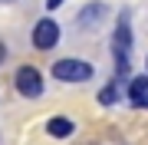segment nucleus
<instances>
[{"label": "nucleus", "instance_id": "obj_10", "mask_svg": "<svg viewBox=\"0 0 148 145\" xmlns=\"http://www.w3.org/2000/svg\"><path fill=\"white\" fill-rule=\"evenodd\" d=\"M59 3H63V0H46V10H56Z\"/></svg>", "mask_w": 148, "mask_h": 145}, {"label": "nucleus", "instance_id": "obj_11", "mask_svg": "<svg viewBox=\"0 0 148 145\" xmlns=\"http://www.w3.org/2000/svg\"><path fill=\"white\" fill-rule=\"evenodd\" d=\"M0 3H13V0H0Z\"/></svg>", "mask_w": 148, "mask_h": 145}, {"label": "nucleus", "instance_id": "obj_3", "mask_svg": "<svg viewBox=\"0 0 148 145\" xmlns=\"http://www.w3.org/2000/svg\"><path fill=\"white\" fill-rule=\"evenodd\" d=\"M53 76L59 82H86L92 79V66L82 59H59V63H53Z\"/></svg>", "mask_w": 148, "mask_h": 145}, {"label": "nucleus", "instance_id": "obj_4", "mask_svg": "<svg viewBox=\"0 0 148 145\" xmlns=\"http://www.w3.org/2000/svg\"><path fill=\"white\" fill-rule=\"evenodd\" d=\"M59 43V23L56 20H40L36 27H33V46L36 49H53Z\"/></svg>", "mask_w": 148, "mask_h": 145}, {"label": "nucleus", "instance_id": "obj_6", "mask_svg": "<svg viewBox=\"0 0 148 145\" xmlns=\"http://www.w3.org/2000/svg\"><path fill=\"white\" fill-rule=\"evenodd\" d=\"M128 96L135 106H148V76H135L132 86H128Z\"/></svg>", "mask_w": 148, "mask_h": 145}, {"label": "nucleus", "instance_id": "obj_8", "mask_svg": "<svg viewBox=\"0 0 148 145\" xmlns=\"http://www.w3.org/2000/svg\"><path fill=\"white\" fill-rule=\"evenodd\" d=\"M115 99H119V89L115 86H106V89L99 92V102H102V106H112Z\"/></svg>", "mask_w": 148, "mask_h": 145}, {"label": "nucleus", "instance_id": "obj_1", "mask_svg": "<svg viewBox=\"0 0 148 145\" xmlns=\"http://www.w3.org/2000/svg\"><path fill=\"white\" fill-rule=\"evenodd\" d=\"M112 53H115L119 73L125 76V73H128V56H132V13H128V10L119 13L115 33H112Z\"/></svg>", "mask_w": 148, "mask_h": 145}, {"label": "nucleus", "instance_id": "obj_7", "mask_svg": "<svg viewBox=\"0 0 148 145\" xmlns=\"http://www.w3.org/2000/svg\"><path fill=\"white\" fill-rule=\"evenodd\" d=\"M46 132L53 135V139H69V135H73V122H69V119H49L46 122Z\"/></svg>", "mask_w": 148, "mask_h": 145}, {"label": "nucleus", "instance_id": "obj_2", "mask_svg": "<svg viewBox=\"0 0 148 145\" xmlns=\"http://www.w3.org/2000/svg\"><path fill=\"white\" fill-rule=\"evenodd\" d=\"M13 86L23 99H40L43 96V76H40L36 66H20L13 76Z\"/></svg>", "mask_w": 148, "mask_h": 145}, {"label": "nucleus", "instance_id": "obj_5", "mask_svg": "<svg viewBox=\"0 0 148 145\" xmlns=\"http://www.w3.org/2000/svg\"><path fill=\"white\" fill-rule=\"evenodd\" d=\"M102 20H106V7L102 3H89V7H82V10L76 13V23H79L82 30H99Z\"/></svg>", "mask_w": 148, "mask_h": 145}, {"label": "nucleus", "instance_id": "obj_9", "mask_svg": "<svg viewBox=\"0 0 148 145\" xmlns=\"http://www.w3.org/2000/svg\"><path fill=\"white\" fill-rule=\"evenodd\" d=\"M3 59H7V43L0 40V66H3Z\"/></svg>", "mask_w": 148, "mask_h": 145}]
</instances>
